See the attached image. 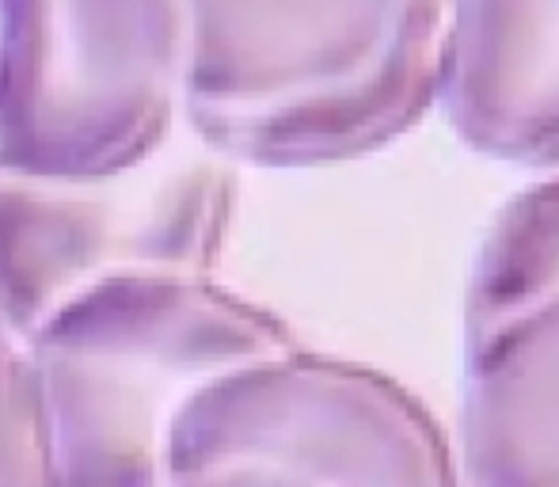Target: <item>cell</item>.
I'll use <instances>...</instances> for the list:
<instances>
[{"label": "cell", "mask_w": 559, "mask_h": 487, "mask_svg": "<svg viewBox=\"0 0 559 487\" xmlns=\"http://www.w3.org/2000/svg\"><path fill=\"white\" fill-rule=\"evenodd\" d=\"M179 487H301V484L286 480V476H274V473H259V468H228V473L202 476V480L179 484Z\"/></svg>", "instance_id": "cell-10"}, {"label": "cell", "mask_w": 559, "mask_h": 487, "mask_svg": "<svg viewBox=\"0 0 559 487\" xmlns=\"http://www.w3.org/2000/svg\"><path fill=\"white\" fill-rule=\"evenodd\" d=\"M236 206V176L210 149H164L111 179L0 171V324L27 340L61 301L122 271L210 274Z\"/></svg>", "instance_id": "cell-5"}, {"label": "cell", "mask_w": 559, "mask_h": 487, "mask_svg": "<svg viewBox=\"0 0 559 487\" xmlns=\"http://www.w3.org/2000/svg\"><path fill=\"white\" fill-rule=\"evenodd\" d=\"M259 468L301 487H461L442 427L389 373L286 351L214 377L176 412L168 487Z\"/></svg>", "instance_id": "cell-4"}, {"label": "cell", "mask_w": 559, "mask_h": 487, "mask_svg": "<svg viewBox=\"0 0 559 487\" xmlns=\"http://www.w3.org/2000/svg\"><path fill=\"white\" fill-rule=\"evenodd\" d=\"M559 289V171L525 187L487 225L464 294V328Z\"/></svg>", "instance_id": "cell-8"}, {"label": "cell", "mask_w": 559, "mask_h": 487, "mask_svg": "<svg viewBox=\"0 0 559 487\" xmlns=\"http://www.w3.org/2000/svg\"><path fill=\"white\" fill-rule=\"evenodd\" d=\"M183 0H0V171L111 179L183 111Z\"/></svg>", "instance_id": "cell-3"}, {"label": "cell", "mask_w": 559, "mask_h": 487, "mask_svg": "<svg viewBox=\"0 0 559 487\" xmlns=\"http://www.w3.org/2000/svg\"><path fill=\"white\" fill-rule=\"evenodd\" d=\"M0 487H53L50 438L27 355L0 324Z\"/></svg>", "instance_id": "cell-9"}, {"label": "cell", "mask_w": 559, "mask_h": 487, "mask_svg": "<svg viewBox=\"0 0 559 487\" xmlns=\"http://www.w3.org/2000/svg\"><path fill=\"white\" fill-rule=\"evenodd\" d=\"M461 487H559V289L464 328Z\"/></svg>", "instance_id": "cell-7"}, {"label": "cell", "mask_w": 559, "mask_h": 487, "mask_svg": "<svg viewBox=\"0 0 559 487\" xmlns=\"http://www.w3.org/2000/svg\"><path fill=\"white\" fill-rule=\"evenodd\" d=\"M53 487H168L176 412L214 377L286 355L297 335L210 274L122 271L27 335Z\"/></svg>", "instance_id": "cell-2"}, {"label": "cell", "mask_w": 559, "mask_h": 487, "mask_svg": "<svg viewBox=\"0 0 559 487\" xmlns=\"http://www.w3.org/2000/svg\"><path fill=\"white\" fill-rule=\"evenodd\" d=\"M183 119L222 161H354L438 107L449 0H183Z\"/></svg>", "instance_id": "cell-1"}, {"label": "cell", "mask_w": 559, "mask_h": 487, "mask_svg": "<svg viewBox=\"0 0 559 487\" xmlns=\"http://www.w3.org/2000/svg\"><path fill=\"white\" fill-rule=\"evenodd\" d=\"M438 107L479 156L559 168V0H449Z\"/></svg>", "instance_id": "cell-6"}]
</instances>
